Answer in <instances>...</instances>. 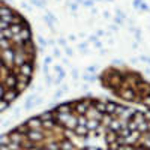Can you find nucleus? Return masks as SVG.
I'll return each mask as SVG.
<instances>
[{"label": "nucleus", "instance_id": "obj_2", "mask_svg": "<svg viewBox=\"0 0 150 150\" xmlns=\"http://www.w3.org/2000/svg\"><path fill=\"white\" fill-rule=\"evenodd\" d=\"M26 125H27L29 129H42V120L39 119V116L29 119V120L26 122Z\"/></svg>", "mask_w": 150, "mask_h": 150}, {"label": "nucleus", "instance_id": "obj_1", "mask_svg": "<svg viewBox=\"0 0 150 150\" xmlns=\"http://www.w3.org/2000/svg\"><path fill=\"white\" fill-rule=\"evenodd\" d=\"M32 69L30 30L14 9L0 2V112L27 87Z\"/></svg>", "mask_w": 150, "mask_h": 150}]
</instances>
